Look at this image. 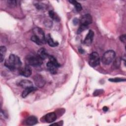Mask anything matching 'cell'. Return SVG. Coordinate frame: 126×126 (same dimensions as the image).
<instances>
[{
  "label": "cell",
  "mask_w": 126,
  "mask_h": 126,
  "mask_svg": "<svg viewBox=\"0 0 126 126\" xmlns=\"http://www.w3.org/2000/svg\"><path fill=\"white\" fill-rule=\"evenodd\" d=\"M37 55L43 60L47 58H49V55L47 50L43 48H40L39 50H38L37 52Z\"/></svg>",
  "instance_id": "cell-13"
},
{
  "label": "cell",
  "mask_w": 126,
  "mask_h": 126,
  "mask_svg": "<svg viewBox=\"0 0 126 126\" xmlns=\"http://www.w3.org/2000/svg\"><path fill=\"white\" fill-rule=\"evenodd\" d=\"M57 119L56 114L54 112H51L47 114L45 117L44 119L45 121L48 123H52L54 122Z\"/></svg>",
  "instance_id": "cell-10"
},
{
  "label": "cell",
  "mask_w": 126,
  "mask_h": 126,
  "mask_svg": "<svg viewBox=\"0 0 126 126\" xmlns=\"http://www.w3.org/2000/svg\"><path fill=\"white\" fill-rule=\"evenodd\" d=\"M46 42H47L48 45L51 47H56L58 45V43L57 42H55L52 38L51 37L50 34H48L46 37Z\"/></svg>",
  "instance_id": "cell-15"
},
{
  "label": "cell",
  "mask_w": 126,
  "mask_h": 126,
  "mask_svg": "<svg viewBox=\"0 0 126 126\" xmlns=\"http://www.w3.org/2000/svg\"><path fill=\"white\" fill-rule=\"evenodd\" d=\"M31 40H32L33 42H35V43H36V44H38V45H41L43 44V43H42L39 39H38L35 36H34L33 35L32 36V37H31Z\"/></svg>",
  "instance_id": "cell-21"
},
{
  "label": "cell",
  "mask_w": 126,
  "mask_h": 126,
  "mask_svg": "<svg viewBox=\"0 0 126 126\" xmlns=\"http://www.w3.org/2000/svg\"><path fill=\"white\" fill-rule=\"evenodd\" d=\"M49 16L54 20L57 21V22L60 21V20L59 17L54 11H53L52 10H50L49 11Z\"/></svg>",
  "instance_id": "cell-18"
},
{
  "label": "cell",
  "mask_w": 126,
  "mask_h": 126,
  "mask_svg": "<svg viewBox=\"0 0 126 126\" xmlns=\"http://www.w3.org/2000/svg\"><path fill=\"white\" fill-rule=\"evenodd\" d=\"M69 2L74 5L75 7V9L77 11H80L82 10V6L80 3H78L76 0H69Z\"/></svg>",
  "instance_id": "cell-19"
},
{
  "label": "cell",
  "mask_w": 126,
  "mask_h": 126,
  "mask_svg": "<svg viewBox=\"0 0 126 126\" xmlns=\"http://www.w3.org/2000/svg\"><path fill=\"white\" fill-rule=\"evenodd\" d=\"M19 73L22 76L28 77L32 74V70L30 65H26L24 67H21L19 69Z\"/></svg>",
  "instance_id": "cell-7"
},
{
  "label": "cell",
  "mask_w": 126,
  "mask_h": 126,
  "mask_svg": "<svg viewBox=\"0 0 126 126\" xmlns=\"http://www.w3.org/2000/svg\"><path fill=\"white\" fill-rule=\"evenodd\" d=\"M7 3L11 7H15L16 5V1H15V0H8Z\"/></svg>",
  "instance_id": "cell-24"
},
{
  "label": "cell",
  "mask_w": 126,
  "mask_h": 126,
  "mask_svg": "<svg viewBox=\"0 0 126 126\" xmlns=\"http://www.w3.org/2000/svg\"><path fill=\"white\" fill-rule=\"evenodd\" d=\"M102 109H103V110L104 112H106V111H107V110H108V108L107 107L104 106V107H103V108Z\"/></svg>",
  "instance_id": "cell-28"
},
{
  "label": "cell",
  "mask_w": 126,
  "mask_h": 126,
  "mask_svg": "<svg viewBox=\"0 0 126 126\" xmlns=\"http://www.w3.org/2000/svg\"><path fill=\"white\" fill-rule=\"evenodd\" d=\"M48 58L49 61L47 63V67L51 73L53 74H56L57 72L58 68L60 66V64L54 57L49 56Z\"/></svg>",
  "instance_id": "cell-2"
},
{
  "label": "cell",
  "mask_w": 126,
  "mask_h": 126,
  "mask_svg": "<svg viewBox=\"0 0 126 126\" xmlns=\"http://www.w3.org/2000/svg\"><path fill=\"white\" fill-rule=\"evenodd\" d=\"M120 39L122 42L125 43L126 42V35L125 34L121 35L120 36Z\"/></svg>",
  "instance_id": "cell-26"
},
{
  "label": "cell",
  "mask_w": 126,
  "mask_h": 126,
  "mask_svg": "<svg viewBox=\"0 0 126 126\" xmlns=\"http://www.w3.org/2000/svg\"><path fill=\"white\" fill-rule=\"evenodd\" d=\"M5 65L11 70L19 69L22 65L20 58L14 54H10L9 58L5 62Z\"/></svg>",
  "instance_id": "cell-1"
},
{
  "label": "cell",
  "mask_w": 126,
  "mask_h": 126,
  "mask_svg": "<svg viewBox=\"0 0 126 126\" xmlns=\"http://www.w3.org/2000/svg\"><path fill=\"white\" fill-rule=\"evenodd\" d=\"M110 81L114 82H119L122 81H125L126 79L125 78H110L109 79Z\"/></svg>",
  "instance_id": "cell-20"
},
{
  "label": "cell",
  "mask_w": 126,
  "mask_h": 126,
  "mask_svg": "<svg viewBox=\"0 0 126 126\" xmlns=\"http://www.w3.org/2000/svg\"><path fill=\"white\" fill-rule=\"evenodd\" d=\"M100 59L97 52H92L89 57V63L92 67H95L99 64Z\"/></svg>",
  "instance_id": "cell-5"
},
{
  "label": "cell",
  "mask_w": 126,
  "mask_h": 126,
  "mask_svg": "<svg viewBox=\"0 0 126 126\" xmlns=\"http://www.w3.org/2000/svg\"><path fill=\"white\" fill-rule=\"evenodd\" d=\"M6 52V48L4 46H1L0 47V62H2L4 60L5 55Z\"/></svg>",
  "instance_id": "cell-17"
},
{
  "label": "cell",
  "mask_w": 126,
  "mask_h": 126,
  "mask_svg": "<svg viewBox=\"0 0 126 126\" xmlns=\"http://www.w3.org/2000/svg\"><path fill=\"white\" fill-rule=\"evenodd\" d=\"M121 63V60L119 58H117L115 59L114 60V63L113 65L115 67H119Z\"/></svg>",
  "instance_id": "cell-22"
},
{
  "label": "cell",
  "mask_w": 126,
  "mask_h": 126,
  "mask_svg": "<svg viewBox=\"0 0 126 126\" xmlns=\"http://www.w3.org/2000/svg\"><path fill=\"white\" fill-rule=\"evenodd\" d=\"M37 90V88L36 87H34L33 86H32L27 88H26L25 90L23 92L22 94V96L23 97L25 98L29 94H30L31 92L35 91Z\"/></svg>",
  "instance_id": "cell-16"
},
{
  "label": "cell",
  "mask_w": 126,
  "mask_h": 126,
  "mask_svg": "<svg viewBox=\"0 0 126 126\" xmlns=\"http://www.w3.org/2000/svg\"><path fill=\"white\" fill-rule=\"evenodd\" d=\"M19 85L20 86L25 89L33 86L32 83L31 81L29 80H26V79L20 81L19 83Z\"/></svg>",
  "instance_id": "cell-14"
},
{
  "label": "cell",
  "mask_w": 126,
  "mask_h": 126,
  "mask_svg": "<svg viewBox=\"0 0 126 126\" xmlns=\"http://www.w3.org/2000/svg\"><path fill=\"white\" fill-rule=\"evenodd\" d=\"M27 65L31 66H39L42 64L43 60H42L37 55L31 54L27 56L26 58Z\"/></svg>",
  "instance_id": "cell-3"
},
{
  "label": "cell",
  "mask_w": 126,
  "mask_h": 126,
  "mask_svg": "<svg viewBox=\"0 0 126 126\" xmlns=\"http://www.w3.org/2000/svg\"><path fill=\"white\" fill-rule=\"evenodd\" d=\"M115 52L113 50H108L105 52L102 57L101 61L104 64H110L115 59Z\"/></svg>",
  "instance_id": "cell-4"
},
{
  "label": "cell",
  "mask_w": 126,
  "mask_h": 126,
  "mask_svg": "<svg viewBox=\"0 0 126 126\" xmlns=\"http://www.w3.org/2000/svg\"><path fill=\"white\" fill-rule=\"evenodd\" d=\"M34 81L36 85L38 87H42L45 84V81L43 78L40 75H37L34 78Z\"/></svg>",
  "instance_id": "cell-11"
},
{
  "label": "cell",
  "mask_w": 126,
  "mask_h": 126,
  "mask_svg": "<svg viewBox=\"0 0 126 126\" xmlns=\"http://www.w3.org/2000/svg\"><path fill=\"white\" fill-rule=\"evenodd\" d=\"M92 17L91 15L89 14H85L83 15L80 21L81 25H83L85 26H87L92 23Z\"/></svg>",
  "instance_id": "cell-8"
},
{
  "label": "cell",
  "mask_w": 126,
  "mask_h": 126,
  "mask_svg": "<svg viewBox=\"0 0 126 126\" xmlns=\"http://www.w3.org/2000/svg\"><path fill=\"white\" fill-rule=\"evenodd\" d=\"M1 116H3V117L4 118H7V114L5 113V112H4V111H2V110H1Z\"/></svg>",
  "instance_id": "cell-27"
},
{
  "label": "cell",
  "mask_w": 126,
  "mask_h": 126,
  "mask_svg": "<svg viewBox=\"0 0 126 126\" xmlns=\"http://www.w3.org/2000/svg\"><path fill=\"white\" fill-rule=\"evenodd\" d=\"M25 123L28 126H33L37 123V119L34 116H31L26 119Z\"/></svg>",
  "instance_id": "cell-12"
},
{
  "label": "cell",
  "mask_w": 126,
  "mask_h": 126,
  "mask_svg": "<svg viewBox=\"0 0 126 126\" xmlns=\"http://www.w3.org/2000/svg\"><path fill=\"white\" fill-rule=\"evenodd\" d=\"M94 36V32L92 30H90L84 40V44L88 46L91 45L93 40Z\"/></svg>",
  "instance_id": "cell-9"
},
{
  "label": "cell",
  "mask_w": 126,
  "mask_h": 126,
  "mask_svg": "<svg viewBox=\"0 0 126 126\" xmlns=\"http://www.w3.org/2000/svg\"><path fill=\"white\" fill-rule=\"evenodd\" d=\"M87 26H83V25H80V27L79 28V29H78V32H77V33H80L82 32H83V31H84V30H85L86 29H87Z\"/></svg>",
  "instance_id": "cell-23"
},
{
  "label": "cell",
  "mask_w": 126,
  "mask_h": 126,
  "mask_svg": "<svg viewBox=\"0 0 126 126\" xmlns=\"http://www.w3.org/2000/svg\"><path fill=\"white\" fill-rule=\"evenodd\" d=\"M32 32L33 35L39 39L43 43V44L46 42L44 32L41 29L38 27L34 28L32 30Z\"/></svg>",
  "instance_id": "cell-6"
},
{
  "label": "cell",
  "mask_w": 126,
  "mask_h": 126,
  "mask_svg": "<svg viewBox=\"0 0 126 126\" xmlns=\"http://www.w3.org/2000/svg\"><path fill=\"white\" fill-rule=\"evenodd\" d=\"M103 91L102 90H95L94 93V95H95V96H96V95H98L99 94H100L102 93L103 92Z\"/></svg>",
  "instance_id": "cell-25"
}]
</instances>
